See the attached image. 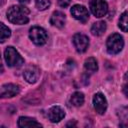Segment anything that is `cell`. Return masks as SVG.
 <instances>
[{
  "label": "cell",
  "mask_w": 128,
  "mask_h": 128,
  "mask_svg": "<svg viewBox=\"0 0 128 128\" xmlns=\"http://www.w3.org/2000/svg\"><path fill=\"white\" fill-rule=\"evenodd\" d=\"M7 19L13 24H26L29 21V10L22 5L11 6L7 11Z\"/></svg>",
  "instance_id": "6da1fadb"
},
{
  "label": "cell",
  "mask_w": 128,
  "mask_h": 128,
  "mask_svg": "<svg viewBox=\"0 0 128 128\" xmlns=\"http://www.w3.org/2000/svg\"><path fill=\"white\" fill-rule=\"evenodd\" d=\"M4 58L9 67H19L24 63V59L22 58V56L12 46L6 47L4 51Z\"/></svg>",
  "instance_id": "7a4b0ae2"
},
{
  "label": "cell",
  "mask_w": 128,
  "mask_h": 128,
  "mask_svg": "<svg viewBox=\"0 0 128 128\" xmlns=\"http://www.w3.org/2000/svg\"><path fill=\"white\" fill-rule=\"evenodd\" d=\"M124 46L123 37L120 34L114 33L110 35L106 42V48L109 54H118Z\"/></svg>",
  "instance_id": "3957f363"
},
{
  "label": "cell",
  "mask_w": 128,
  "mask_h": 128,
  "mask_svg": "<svg viewBox=\"0 0 128 128\" xmlns=\"http://www.w3.org/2000/svg\"><path fill=\"white\" fill-rule=\"evenodd\" d=\"M29 37H30L31 41L34 44L38 45V46L44 45L47 42V39H48L46 31L43 28L39 27V26H34V27L30 28V30H29Z\"/></svg>",
  "instance_id": "277c9868"
},
{
  "label": "cell",
  "mask_w": 128,
  "mask_h": 128,
  "mask_svg": "<svg viewBox=\"0 0 128 128\" xmlns=\"http://www.w3.org/2000/svg\"><path fill=\"white\" fill-rule=\"evenodd\" d=\"M90 10L95 17H103L108 12V5L104 0H90Z\"/></svg>",
  "instance_id": "5b68a950"
},
{
  "label": "cell",
  "mask_w": 128,
  "mask_h": 128,
  "mask_svg": "<svg viewBox=\"0 0 128 128\" xmlns=\"http://www.w3.org/2000/svg\"><path fill=\"white\" fill-rule=\"evenodd\" d=\"M70 12H71L72 16L76 20H78V21H80L82 23L87 22L88 19H89V12L86 9V7H84L83 5H79V4L74 5L71 8Z\"/></svg>",
  "instance_id": "8992f818"
},
{
  "label": "cell",
  "mask_w": 128,
  "mask_h": 128,
  "mask_svg": "<svg viewBox=\"0 0 128 128\" xmlns=\"http://www.w3.org/2000/svg\"><path fill=\"white\" fill-rule=\"evenodd\" d=\"M73 44H74L77 52L83 53L87 50V48L89 46V39L84 34L76 33L73 36Z\"/></svg>",
  "instance_id": "52a82bcc"
},
{
  "label": "cell",
  "mask_w": 128,
  "mask_h": 128,
  "mask_svg": "<svg viewBox=\"0 0 128 128\" xmlns=\"http://www.w3.org/2000/svg\"><path fill=\"white\" fill-rule=\"evenodd\" d=\"M93 105H94V109L98 114L100 115L104 114L107 109V100L105 96L100 92L96 93L93 97Z\"/></svg>",
  "instance_id": "ba28073f"
},
{
  "label": "cell",
  "mask_w": 128,
  "mask_h": 128,
  "mask_svg": "<svg viewBox=\"0 0 128 128\" xmlns=\"http://www.w3.org/2000/svg\"><path fill=\"white\" fill-rule=\"evenodd\" d=\"M40 75V70L38 67L34 66V65H30L28 67H26V69L23 72V77L24 79L28 82V83H35Z\"/></svg>",
  "instance_id": "9c48e42d"
},
{
  "label": "cell",
  "mask_w": 128,
  "mask_h": 128,
  "mask_svg": "<svg viewBox=\"0 0 128 128\" xmlns=\"http://www.w3.org/2000/svg\"><path fill=\"white\" fill-rule=\"evenodd\" d=\"M20 92V88L16 84L7 83L2 85L1 87V97L2 98H11L18 95Z\"/></svg>",
  "instance_id": "30bf717a"
},
{
  "label": "cell",
  "mask_w": 128,
  "mask_h": 128,
  "mask_svg": "<svg viewBox=\"0 0 128 128\" xmlns=\"http://www.w3.org/2000/svg\"><path fill=\"white\" fill-rule=\"evenodd\" d=\"M65 117V111L60 106H52L48 110V118L51 122L57 123Z\"/></svg>",
  "instance_id": "8fae6325"
},
{
  "label": "cell",
  "mask_w": 128,
  "mask_h": 128,
  "mask_svg": "<svg viewBox=\"0 0 128 128\" xmlns=\"http://www.w3.org/2000/svg\"><path fill=\"white\" fill-rule=\"evenodd\" d=\"M66 22V16L64 13H62L61 11H55L52 13L51 18H50V23L57 27V28H62L65 25Z\"/></svg>",
  "instance_id": "7c38bea8"
},
{
  "label": "cell",
  "mask_w": 128,
  "mask_h": 128,
  "mask_svg": "<svg viewBox=\"0 0 128 128\" xmlns=\"http://www.w3.org/2000/svg\"><path fill=\"white\" fill-rule=\"evenodd\" d=\"M18 126L23 128V127H41L42 125L39 122H37L34 118L22 116L18 119Z\"/></svg>",
  "instance_id": "4fadbf2b"
},
{
  "label": "cell",
  "mask_w": 128,
  "mask_h": 128,
  "mask_svg": "<svg viewBox=\"0 0 128 128\" xmlns=\"http://www.w3.org/2000/svg\"><path fill=\"white\" fill-rule=\"evenodd\" d=\"M106 23L104 21H98L94 23L91 27V33L94 36H101L106 31Z\"/></svg>",
  "instance_id": "5bb4252c"
},
{
  "label": "cell",
  "mask_w": 128,
  "mask_h": 128,
  "mask_svg": "<svg viewBox=\"0 0 128 128\" xmlns=\"http://www.w3.org/2000/svg\"><path fill=\"white\" fill-rule=\"evenodd\" d=\"M84 68L87 72L89 73H94L98 70V64H97V61L95 58L93 57H90V58H87L84 62Z\"/></svg>",
  "instance_id": "9a60e30c"
},
{
  "label": "cell",
  "mask_w": 128,
  "mask_h": 128,
  "mask_svg": "<svg viewBox=\"0 0 128 128\" xmlns=\"http://www.w3.org/2000/svg\"><path fill=\"white\" fill-rule=\"evenodd\" d=\"M84 100H85V98H84V94H83L82 92H79V91L74 92V93L72 94L71 98H70L71 103H72L74 106H76V107H79V106L83 105Z\"/></svg>",
  "instance_id": "2e32d148"
},
{
  "label": "cell",
  "mask_w": 128,
  "mask_h": 128,
  "mask_svg": "<svg viewBox=\"0 0 128 128\" xmlns=\"http://www.w3.org/2000/svg\"><path fill=\"white\" fill-rule=\"evenodd\" d=\"M118 26L122 31L128 32V11H126V12L121 14V16L119 18Z\"/></svg>",
  "instance_id": "e0dca14e"
},
{
  "label": "cell",
  "mask_w": 128,
  "mask_h": 128,
  "mask_svg": "<svg viewBox=\"0 0 128 128\" xmlns=\"http://www.w3.org/2000/svg\"><path fill=\"white\" fill-rule=\"evenodd\" d=\"M10 35H11L10 29L4 23H0V41L4 42L8 37H10Z\"/></svg>",
  "instance_id": "ac0fdd59"
},
{
  "label": "cell",
  "mask_w": 128,
  "mask_h": 128,
  "mask_svg": "<svg viewBox=\"0 0 128 128\" xmlns=\"http://www.w3.org/2000/svg\"><path fill=\"white\" fill-rule=\"evenodd\" d=\"M35 5L38 10L42 11V10H46L47 8H49L51 5V2L50 0H35Z\"/></svg>",
  "instance_id": "d6986e66"
},
{
  "label": "cell",
  "mask_w": 128,
  "mask_h": 128,
  "mask_svg": "<svg viewBox=\"0 0 128 128\" xmlns=\"http://www.w3.org/2000/svg\"><path fill=\"white\" fill-rule=\"evenodd\" d=\"M70 2H71V0H58L59 6H61V7H63V8L67 7V6L70 4Z\"/></svg>",
  "instance_id": "ffe728a7"
},
{
  "label": "cell",
  "mask_w": 128,
  "mask_h": 128,
  "mask_svg": "<svg viewBox=\"0 0 128 128\" xmlns=\"http://www.w3.org/2000/svg\"><path fill=\"white\" fill-rule=\"evenodd\" d=\"M123 92H124L125 96L128 98V81H127V83H125L124 86H123Z\"/></svg>",
  "instance_id": "44dd1931"
},
{
  "label": "cell",
  "mask_w": 128,
  "mask_h": 128,
  "mask_svg": "<svg viewBox=\"0 0 128 128\" xmlns=\"http://www.w3.org/2000/svg\"><path fill=\"white\" fill-rule=\"evenodd\" d=\"M18 1H20V2H22V3H26V2H29V0H18Z\"/></svg>",
  "instance_id": "7402d4cb"
},
{
  "label": "cell",
  "mask_w": 128,
  "mask_h": 128,
  "mask_svg": "<svg viewBox=\"0 0 128 128\" xmlns=\"http://www.w3.org/2000/svg\"><path fill=\"white\" fill-rule=\"evenodd\" d=\"M125 79L128 81V71H127V73H126V75H125Z\"/></svg>",
  "instance_id": "603a6c76"
}]
</instances>
